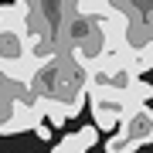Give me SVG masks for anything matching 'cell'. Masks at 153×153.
Here are the masks:
<instances>
[{"instance_id": "5b68a950", "label": "cell", "mask_w": 153, "mask_h": 153, "mask_svg": "<svg viewBox=\"0 0 153 153\" xmlns=\"http://www.w3.org/2000/svg\"><path fill=\"white\" fill-rule=\"evenodd\" d=\"M34 133H38V140H51V126H48V123H38Z\"/></svg>"}, {"instance_id": "277c9868", "label": "cell", "mask_w": 153, "mask_h": 153, "mask_svg": "<svg viewBox=\"0 0 153 153\" xmlns=\"http://www.w3.org/2000/svg\"><path fill=\"white\" fill-rule=\"evenodd\" d=\"M129 10H133V14H140V21H143V24H150V0H129Z\"/></svg>"}, {"instance_id": "3957f363", "label": "cell", "mask_w": 153, "mask_h": 153, "mask_svg": "<svg viewBox=\"0 0 153 153\" xmlns=\"http://www.w3.org/2000/svg\"><path fill=\"white\" fill-rule=\"evenodd\" d=\"M75 136H78V140H82V146H85V150H92V146H95V140H99V129H95V126H92V123H85V126H82V129H78V133H75Z\"/></svg>"}, {"instance_id": "7a4b0ae2", "label": "cell", "mask_w": 153, "mask_h": 153, "mask_svg": "<svg viewBox=\"0 0 153 153\" xmlns=\"http://www.w3.org/2000/svg\"><path fill=\"white\" fill-rule=\"evenodd\" d=\"M51 153H85V146H82V140H78L75 133H68V136H61V140L55 143Z\"/></svg>"}, {"instance_id": "6da1fadb", "label": "cell", "mask_w": 153, "mask_h": 153, "mask_svg": "<svg viewBox=\"0 0 153 153\" xmlns=\"http://www.w3.org/2000/svg\"><path fill=\"white\" fill-rule=\"evenodd\" d=\"M150 140H153V112H150L146 102H140L136 109L119 123V133L109 136L105 153H133V150L146 146Z\"/></svg>"}]
</instances>
